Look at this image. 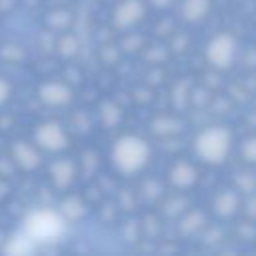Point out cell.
Wrapping results in <instances>:
<instances>
[{
	"label": "cell",
	"instance_id": "1",
	"mask_svg": "<svg viewBox=\"0 0 256 256\" xmlns=\"http://www.w3.org/2000/svg\"><path fill=\"white\" fill-rule=\"evenodd\" d=\"M28 232L36 238H46V236H52L56 230H58V220L50 214H34L28 218V224H26Z\"/></svg>",
	"mask_w": 256,
	"mask_h": 256
},
{
	"label": "cell",
	"instance_id": "3",
	"mask_svg": "<svg viewBox=\"0 0 256 256\" xmlns=\"http://www.w3.org/2000/svg\"><path fill=\"white\" fill-rule=\"evenodd\" d=\"M32 248H30V240L26 238V236H14V238H10L8 242H6V246H4V252L6 254H26V252H30Z\"/></svg>",
	"mask_w": 256,
	"mask_h": 256
},
{
	"label": "cell",
	"instance_id": "4",
	"mask_svg": "<svg viewBox=\"0 0 256 256\" xmlns=\"http://www.w3.org/2000/svg\"><path fill=\"white\" fill-rule=\"evenodd\" d=\"M38 142L52 148V146H58L60 144V132L54 128V126H44L38 130Z\"/></svg>",
	"mask_w": 256,
	"mask_h": 256
},
{
	"label": "cell",
	"instance_id": "2",
	"mask_svg": "<svg viewBox=\"0 0 256 256\" xmlns=\"http://www.w3.org/2000/svg\"><path fill=\"white\" fill-rule=\"evenodd\" d=\"M12 154H14V160H18V164L24 166V168H34V166L38 164L36 152H34L30 146H26V144H20V142L14 144Z\"/></svg>",
	"mask_w": 256,
	"mask_h": 256
},
{
	"label": "cell",
	"instance_id": "5",
	"mask_svg": "<svg viewBox=\"0 0 256 256\" xmlns=\"http://www.w3.org/2000/svg\"><path fill=\"white\" fill-rule=\"evenodd\" d=\"M8 94H10V86H8V84H6V82L0 78V104H2V102L8 98Z\"/></svg>",
	"mask_w": 256,
	"mask_h": 256
}]
</instances>
